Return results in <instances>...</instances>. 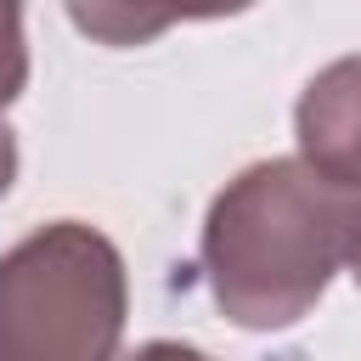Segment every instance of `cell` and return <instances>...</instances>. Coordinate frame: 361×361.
<instances>
[{
  "instance_id": "obj_5",
  "label": "cell",
  "mask_w": 361,
  "mask_h": 361,
  "mask_svg": "<svg viewBox=\"0 0 361 361\" xmlns=\"http://www.w3.org/2000/svg\"><path fill=\"white\" fill-rule=\"evenodd\" d=\"M73 23H79V28H90V34H102V39H113V45H130V39H141V34H158V28H169V17H130V11H85V6H73Z\"/></svg>"
},
{
  "instance_id": "obj_7",
  "label": "cell",
  "mask_w": 361,
  "mask_h": 361,
  "mask_svg": "<svg viewBox=\"0 0 361 361\" xmlns=\"http://www.w3.org/2000/svg\"><path fill=\"white\" fill-rule=\"evenodd\" d=\"M11 180H17V135L0 124V197L11 192Z\"/></svg>"
},
{
  "instance_id": "obj_4",
  "label": "cell",
  "mask_w": 361,
  "mask_h": 361,
  "mask_svg": "<svg viewBox=\"0 0 361 361\" xmlns=\"http://www.w3.org/2000/svg\"><path fill=\"white\" fill-rule=\"evenodd\" d=\"M28 85V39H23V11L0 6V113L23 96Z\"/></svg>"
},
{
  "instance_id": "obj_6",
  "label": "cell",
  "mask_w": 361,
  "mask_h": 361,
  "mask_svg": "<svg viewBox=\"0 0 361 361\" xmlns=\"http://www.w3.org/2000/svg\"><path fill=\"white\" fill-rule=\"evenodd\" d=\"M124 361H214V355H203L197 344H180V338H152V344H141Z\"/></svg>"
},
{
  "instance_id": "obj_2",
  "label": "cell",
  "mask_w": 361,
  "mask_h": 361,
  "mask_svg": "<svg viewBox=\"0 0 361 361\" xmlns=\"http://www.w3.org/2000/svg\"><path fill=\"white\" fill-rule=\"evenodd\" d=\"M124 254L85 220H51L0 254V361H118Z\"/></svg>"
},
{
  "instance_id": "obj_1",
  "label": "cell",
  "mask_w": 361,
  "mask_h": 361,
  "mask_svg": "<svg viewBox=\"0 0 361 361\" xmlns=\"http://www.w3.org/2000/svg\"><path fill=\"white\" fill-rule=\"evenodd\" d=\"M361 243V192L299 158H259L203 214L197 259L209 299L248 333L293 327Z\"/></svg>"
},
{
  "instance_id": "obj_8",
  "label": "cell",
  "mask_w": 361,
  "mask_h": 361,
  "mask_svg": "<svg viewBox=\"0 0 361 361\" xmlns=\"http://www.w3.org/2000/svg\"><path fill=\"white\" fill-rule=\"evenodd\" d=\"M350 276L361 282V243H355V254H350Z\"/></svg>"
},
{
  "instance_id": "obj_3",
  "label": "cell",
  "mask_w": 361,
  "mask_h": 361,
  "mask_svg": "<svg viewBox=\"0 0 361 361\" xmlns=\"http://www.w3.org/2000/svg\"><path fill=\"white\" fill-rule=\"evenodd\" d=\"M293 135H299V164L361 192V56L327 62L299 90Z\"/></svg>"
}]
</instances>
